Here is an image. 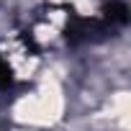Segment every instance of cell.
<instances>
[{
    "mask_svg": "<svg viewBox=\"0 0 131 131\" xmlns=\"http://www.w3.org/2000/svg\"><path fill=\"white\" fill-rule=\"evenodd\" d=\"M13 82H16V77H13V70H10V64L0 57V90H10L13 88Z\"/></svg>",
    "mask_w": 131,
    "mask_h": 131,
    "instance_id": "obj_1",
    "label": "cell"
}]
</instances>
